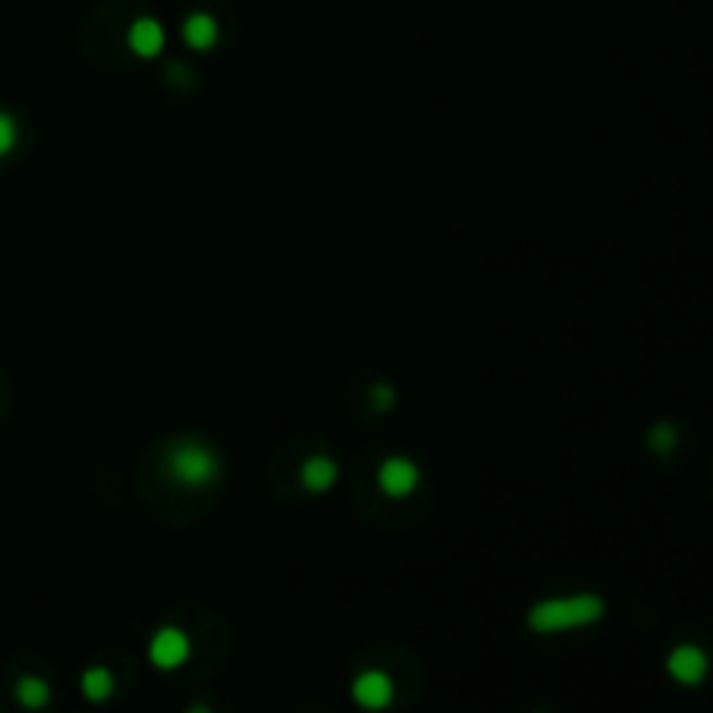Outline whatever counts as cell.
<instances>
[{
	"label": "cell",
	"mask_w": 713,
	"mask_h": 713,
	"mask_svg": "<svg viewBox=\"0 0 713 713\" xmlns=\"http://www.w3.org/2000/svg\"><path fill=\"white\" fill-rule=\"evenodd\" d=\"M606 616V602L592 592L560 595V599H543L526 613V623L533 634H564V630L592 627Z\"/></svg>",
	"instance_id": "cell-1"
},
{
	"label": "cell",
	"mask_w": 713,
	"mask_h": 713,
	"mask_svg": "<svg viewBox=\"0 0 713 713\" xmlns=\"http://www.w3.org/2000/svg\"><path fill=\"white\" fill-rule=\"evenodd\" d=\"M164 474L178 487H209L220 477V456L199 439H178L167 446Z\"/></svg>",
	"instance_id": "cell-2"
},
{
	"label": "cell",
	"mask_w": 713,
	"mask_h": 713,
	"mask_svg": "<svg viewBox=\"0 0 713 713\" xmlns=\"http://www.w3.org/2000/svg\"><path fill=\"white\" fill-rule=\"evenodd\" d=\"M150 665L160 668V672H178L188 658H192V637L178 627H160L150 637Z\"/></svg>",
	"instance_id": "cell-3"
},
{
	"label": "cell",
	"mask_w": 713,
	"mask_h": 713,
	"mask_svg": "<svg viewBox=\"0 0 713 713\" xmlns=\"http://www.w3.org/2000/svg\"><path fill=\"white\" fill-rule=\"evenodd\" d=\"M394 696H397L394 679H390L387 672H380V668H366V672L355 675V682H352L355 707H362L369 713H383V710L394 707Z\"/></svg>",
	"instance_id": "cell-4"
},
{
	"label": "cell",
	"mask_w": 713,
	"mask_h": 713,
	"mask_svg": "<svg viewBox=\"0 0 713 713\" xmlns=\"http://www.w3.org/2000/svg\"><path fill=\"white\" fill-rule=\"evenodd\" d=\"M376 484H380V491L387 494V498H407V494L418 491L421 484V470L414 460H407V456H390V460L380 463V470H376Z\"/></svg>",
	"instance_id": "cell-5"
},
{
	"label": "cell",
	"mask_w": 713,
	"mask_h": 713,
	"mask_svg": "<svg viewBox=\"0 0 713 713\" xmlns=\"http://www.w3.org/2000/svg\"><path fill=\"white\" fill-rule=\"evenodd\" d=\"M665 665H668V675H672L679 686H700L710 672V658L696 644H679L668 654Z\"/></svg>",
	"instance_id": "cell-6"
},
{
	"label": "cell",
	"mask_w": 713,
	"mask_h": 713,
	"mask_svg": "<svg viewBox=\"0 0 713 713\" xmlns=\"http://www.w3.org/2000/svg\"><path fill=\"white\" fill-rule=\"evenodd\" d=\"M126 42L140 60H154V56H160V49H164V28L154 18H136L129 25Z\"/></svg>",
	"instance_id": "cell-7"
},
{
	"label": "cell",
	"mask_w": 713,
	"mask_h": 713,
	"mask_svg": "<svg viewBox=\"0 0 713 713\" xmlns=\"http://www.w3.org/2000/svg\"><path fill=\"white\" fill-rule=\"evenodd\" d=\"M181 39H185L188 49H195V53H206V49L216 46V39H220V25H216L213 14H188L185 25H181Z\"/></svg>",
	"instance_id": "cell-8"
},
{
	"label": "cell",
	"mask_w": 713,
	"mask_h": 713,
	"mask_svg": "<svg viewBox=\"0 0 713 713\" xmlns=\"http://www.w3.org/2000/svg\"><path fill=\"white\" fill-rule=\"evenodd\" d=\"M300 480H303V487L314 494L331 491L334 480H338V463H334L331 456H310V460L300 467Z\"/></svg>",
	"instance_id": "cell-9"
},
{
	"label": "cell",
	"mask_w": 713,
	"mask_h": 713,
	"mask_svg": "<svg viewBox=\"0 0 713 713\" xmlns=\"http://www.w3.org/2000/svg\"><path fill=\"white\" fill-rule=\"evenodd\" d=\"M80 693L87 703H108L115 696V675L105 665H91L80 675Z\"/></svg>",
	"instance_id": "cell-10"
},
{
	"label": "cell",
	"mask_w": 713,
	"mask_h": 713,
	"mask_svg": "<svg viewBox=\"0 0 713 713\" xmlns=\"http://www.w3.org/2000/svg\"><path fill=\"white\" fill-rule=\"evenodd\" d=\"M14 700H18L21 710H46L49 700H53V689H49L46 679H39V675H21L18 682H14Z\"/></svg>",
	"instance_id": "cell-11"
},
{
	"label": "cell",
	"mask_w": 713,
	"mask_h": 713,
	"mask_svg": "<svg viewBox=\"0 0 713 713\" xmlns=\"http://www.w3.org/2000/svg\"><path fill=\"white\" fill-rule=\"evenodd\" d=\"M675 442H679V432H675L672 425H654L651 435H647V446H651L654 453H672Z\"/></svg>",
	"instance_id": "cell-12"
},
{
	"label": "cell",
	"mask_w": 713,
	"mask_h": 713,
	"mask_svg": "<svg viewBox=\"0 0 713 713\" xmlns=\"http://www.w3.org/2000/svg\"><path fill=\"white\" fill-rule=\"evenodd\" d=\"M14 143H18V126H14V119L7 112H0V157L11 154Z\"/></svg>",
	"instance_id": "cell-13"
},
{
	"label": "cell",
	"mask_w": 713,
	"mask_h": 713,
	"mask_svg": "<svg viewBox=\"0 0 713 713\" xmlns=\"http://www.w3.org/2000/svg\"><path fill=\"white\" fill-rule=\"evenodd\" d=\"M369 400H373V407L376 411H394V404H397V394H394V387L390 383H376L373 387V394H369Z\"/></svg>",
	"instance_id": "cell-14"
},
{
	"label": "cell",
	"mask_w": 713,
	"mask_h": 713,
	"mask_svg": "<svg viewBox=\"0 0 713 713\" xmlns=\"http://www.w3.org/2000/svg\"><path fill=\"white\" fill-rule=\"evenodd\" d=\"M185 713H216V710L209 707V703H192V707H188Z\"/></svg>",
	"instance_id": "cell-15"
}]
</instances>
